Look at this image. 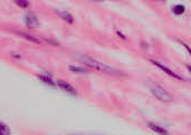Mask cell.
Here are the masks:
<instances>
[{
	"label": "cell",
	"instance_id": "obj_9",
	"mask_svg": "<svg viewBox=\"0 0 191 135\" xmlns=\"http://www.w3.org/2000/svg\"><path fill=\"white\" fill-rule=\"evenodd\" d=\"M38 79L40 82H43V83H45V84L49 85V86H53V87L56 86V84H55V82L53 81V78L50 77V76H48V75H38Z\"/></svg>",
	"mask_w": 191,
	"mask_h": 135
},
{
	"label": "cell",
	"instance_id": "obj_13",
	"mask_svg": "<svg viewBox=\"0 0 191 135\" xmlns=\"http://www.w3.org/2000/svg\"><path fill=\"white\" fill-rule=\"evenodd\" d=\"M16 5L20 7V8H29L30 7V2L26 1V0H18V1H16Z\"/></svg>",
	"mask_w": 191,
	"mask_h": 135
},
{
	"label": "cell",
	"instance_id": "obj_12",
	"mask_svg": "<svg viewBox=\"0 0 191 135\" xmlns=\"http://www.w3.org/2000/svg\"><path fill=\"white\" fill-rule=\"evenodd\" d=\"M10 128L6 125L5 123L0 122V135H10Z\"/></svg>",
	"mask_w": 191,
	"mask_h": 135
},
{
	"label": "cell",
	"instance_id": "obj_14",
	"mask_svg": "<svg viewBox=\"0 0 191 135\" xmlns=\"http://www.w3.org/2000/svg\"><path fill=\"white\" fill-rule=\"evenodd\" d=\"M44 40H45V41H47V43H49V44H52V45H54V46H59V43L55 41V40H52V39L44 38Z\"/></svg>",
	"mask_w": 191,
	"mask_h": 135
},
{
	"label": "cell",
	"instance_id": "obj_8",
	"mask_svg": "<svg viewBox=\"0 0 191 135\" xmlns=\"http://www.w3.org/2000/svg\"><path fill=\"white\" fill-rule=\"evenodd\" d=\"M16 34L20 36V37H23L25 38L26 40H28L30 43H35V44H42V39L40 38H37V37H35L33 35L28 34V33H25V31H16Z\"/></svg>",
	"mask_w": 191,
	"mask_h": 135
},
{
	"label": "cell",
	"instance_id": "obj_11",
	"mask_svg": "<svg viewBox=\"0 0 191 135\" xmlns=\"http://www.w3.org/2000/svg\"><path fill=\"white\" fill-rule=\"evenodd\" d=\"M68 69L73 73H78V74H87L88 70L84 67H79V66H74V65H69Z\"/></svg>",
	"mask_w": 191,
	"mask_h": 135
},
{
	"label": "cell",
	"instance_id": "obj_4",
	"mask_svg": "<svg viewBox=\"0 0 191 135\" xmlns=\"http://www.w3.org/2000/svg\"><path fill=\"white\" fill-rule=\"evenodd\" d=\"M24 22L25 25L30 29H35L39 27V19L37 18V16L33 12H28L24 16Z\"/></svg>",
	"mask_w": 191,
	"mask_h": 135
},
{
	"label": "cell",
	"instance_id": "obj_2",
	"mask_svg": "<svg viewBox=\"0 0 191 135\" xmlns=\"http://www.w3.org/2000/svg\"><path fill=\"white\" fill-rule=\"evenodd\" d=\"M150 92L157 99L163 102V103H170L173 101V97L171 94L159 84H154L150 87Z\"/></svg>",
	"mask_w": 191,
	"mask_h": 135
},
{
	"label": "cell",
	"instance_id": "obj_7",
	"mask_svg": "<svg viewBox=\"0 0 191 135\" xmlns=\"http://www.w3.org/2000/svg\"><path fill=\"white\" fill-rule=\"evenodd\" d=\"M147 125H148V127L150 128V130L152 131V132H155L157 134H159V135H169V132H168L165 128L161 127L160 125H157V124L151 123V122L147 123Z\"/></svg>",
	"mask_w": 191,
	"mask_h": 135
},
{
	"label": "cell",
	"instance_id": "obj_3",
	"mask_svg": "<svg viewBox=\"0 0 191 135\" xmlns=\"http://www.w3.org/2000/svg\"><path fill=\"white\" fill-rule=\"evenodd\" d=\"M150 63H152L154 66H157L158 68H160L163 73H165V74L169 75L170 77H173V78H176V79H179V81H184V78L181 77L179 74H177L176 72H173V70L170 69L168 66L163 65L162 63H160V62H158V60H155V59H150Z\"/></svg>",
	"mask_w": 191,
	"mask_h": 135
},
{
	"label": "cell",
	"instance_id": "obj_16",
	"mask_svg": "<svg viewBox=\"0 0 191 135\" xmlns=\"http://www.w3.org/2000/svg\"><path fill=\"white\" fill-rule=\"evenodd\" d=\"M116 34H117V36H119V37H121L122 39H126V36H125V35H123V33H121V31H116Z\"/></svg>",
	"mask_w": 191,
	"mask_h": 135
},
{
	"label": "cell",
	"instance_id": "obj_5",
	"mask_svg": "<svg viewBox=\"0 0 191 135\" xmlns=\"http://www.w3.org/2000/svg\"><path fill=\"white\" fill-rule=\"evenodd\" d=\"M55 84H56V86H57L58 88H61V89L64 91V92L68 93V94H71V95H75V96L77 95V91L75 89V87L73 86V85H71L69 83H67L66 81L57 79V81L55 82Z\"/></svg>",
	"mask_w": 191,
	"mask_h": 135
},
{
	"label": "cell",
	"instance_id": "obj_10",
	"mask_svg": "<svg viewBox=\"0 0 191 135\" xmlns=\"http://www.w3.org/2000/svg\"><path fill=\"white\" fill-rule=\"evenodd\" d=\"M184 11H186V7L183 5H176L173 6V8H172V12L174 15H177V16H181V15L184 14Z\"/></svg>",
	"mask_w": 191,
	"mask_h": 135
},
{
	"label": "cell",
	"instance_id": "obj_15",
	"mask_svg": "<svg viewBox=\"0 0 191 135\" xmlns=\"http://www.w3.org/2000/svg\"><path fill=\"white\" fill-rule=\"evenodd\" d=\"M11 57L14 58L15 60H19L20 58H21V56H20L19 54H17V53H15V52H12V53H11Z\"/></svg>",
	"mask_w": 191,
	"mask_h": 135
},
{
	"label": "cell",
	"instance_id": "obj_6",
	"mask_svg": "<svg viewBox=\"0 0 191 135\" xmlns=\"http://www.w3.org/2000/svg\"><path fill=\"white\" fill-rule=\"evenodd\" d=\"M55 12L57 14V16H59V18H62L64 21H66L67 24L72 25L74 22V18L71 12H68L65 9H55Z\"/></svg>",
	"mask_w": 191,
	"mask_h": 135
},
{
	"label": "cell",
	"instance_id": "obj_1",
	"mask_svg": "<svg viewBox=\"0 0 191 135\" xmlns=\"http://www.w3.org/2000/svg\"><path fill=\"white\" fill-rule=\"evenodd\" d=\"M79 59H81L82 63L84 64V65H86L87 67L96 69V70L104 73V74H107V75H112V76H124L125 75V74H123L119 69L112 67L110 65L103 63V62H101V60L96 59V58L91 57V56L82 55L81 57H79Z\"/></svg>",
	"mask_w": 191,
	"mask_h": 135
}]
</instances>
